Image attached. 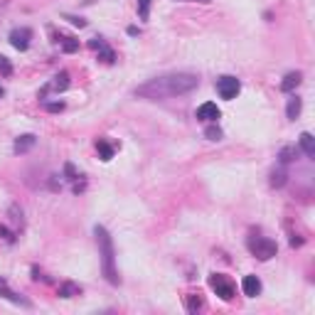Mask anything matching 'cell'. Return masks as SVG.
Here are the masks:
<instances>
[{"label": "cell", "instance_id": "cell-11", "mask_svg": "<svg viewBox=\"0 0 315 315\" xmlns=\"http://www.w3.org/2000/svg\"><path fill=\"white\" fill-rule=\"evenodd\" d=\"M300 81H303V74L300 72H288L284 77V81H281V91H293V89H298L300 86Z\"/></svg>", "mask_w": 315, "mask_h": 315}, {"label": "cell", "instance_id": "cell-22", "mask_svg": "<svg viewBox=\"0 0 315 315\" xmlns=\"http://www.w3.org/2000/svg\"><path fill=\"white\" fill-rule=\"evenodd\" d=\"M205 136H207V141H222V128L219 126H207Z\"/></svg>", "mask_w": 315, "mask_h": 315}, {"label": "cell", "instance_id": "cell-8", "mask_svg": "<svg viewBox=\"0 0 315 315\" xmlns=\"http://www.w3.org/2000/svg\"><path fill=\"white\" fill-rule=\"evenodd\" d=\"M89 47L96 49V52H99V57H101V59H104L106 64H113V62H116V54H113V49H111L109 45L101 40V37H94V40L89 42Z\"/></svg>", "mask_w": 315, "mask_h": 315}, {"label": "cell", "instance_id": "cell-7", "mask_svg": "<svg viewBox=\"0 0 315 315\" xmlns=\"http://www.w3.org/2000/svg\"><path fill=\"white\" fill-rule=\"evenodd\" d=\"M222 116V111L217 104H212V101H207V104H202L200 109H197V118L200 121H207V123H217Z\"/></svg>", "mask_w": 315, "mask_h": 315}, {"label": "cell", "instance_id": "cell-20", "mask_svg": "<svg viewBox=\"0 0 315 315\" xmlns=\"http://www.w3.org/2000/svg\"><path fill=\"white\" fill-rule=\"evenodd\" d=\"M59 42H62V52H67V54H72V52L79 49V40H74V37H62Z\"/></svg>", "mask_w": 315, "mask_h": 315}, {"label": "cell", "instance_id": "cell-13", "mask_svg": "<svg viewBox=\"0 0 315 315\" xmlns=\"http://www.w3.org/2000/svg\"><path fill=\"white\" fill-rule=\"evenodd\" d=\"M300 148H303V153L308 158H315V138H313V133H300Z\"/></svg>", "mask_w": 315, "mask_h": 315}, {"label": "cell", "instance_id": "cell-17", "mask_svg": "<svg viewBox=\"0 0 315 315\" xmlns=\"http://www.w3.org/2000/svg\"><path fill=\"white\" fill-rule=\"evenodd\" d=\"M96 148H99V158H101L104 163H109L111 158H113V145H109L106 141H99L96 143Z\"/></svg>", "mask_w": 315, "mask_h": 315}, {"label": "cell", "instance_id": "cell-18", "mask_svg": "<svg viewBox=\"0 0 315 315\" xmlns=\"http://www.w3.org/2000/svg\"><path fill=\"white\" fill-rule=\"evenodd\" d=\"M81 293V288H79L77 284H62L59 286V296L62 298H74V296H79Z\"/></svg>", "mask_w": 315, "mask_h": 315}, {"label": "cell", "instance_id": "cell-9", "mask_svg": "<svg viewBox=\"0 0 315 315\" xmlns=\"http://www.w3.org/2000/svg\"><path fill=\"white\" fill-rule=\"evenodd\" d=\"M241 288H244V296H249V298H256L259 293H261V278L259 276H244V281H241Z\"/></svg>", "mask_w": 315, "mask_h": 315}, {"label": "cell", "instance_id": "cell-19", "mask_svg": "<svg viewBox=\"0 0 315 315\" xmlns=\"http://www.w3.org/2000/svg\"><path fill=\"white\" fill-rule=\"evenodd\" d=\"M67 86H69V74H67V72L57 74V77H54V81H52V89H54V91H64Z\"/></svg>", "mask_w": 315, "mask_h": 315}, {"label": "cell", "instance_id": "cell-21", "mask_svg": "<svg viewBox=\"0 0 315 315\" xmlns=\"http://www.w3.org/2000/svg\"><path fill=\"white\" fill-rule=\"evenodd\" d=\"M286 185V170H273L271 173V187H284Z\"/></svg>", "mask_w": 315, "mask_h": 315}, {"label": "cell", "instance_id": "cell-6", "mask_svg": "<svg viewBox=\"0 0 315 315\" xmlns=\"http://www.w3.org/2000/svg\"><path fill=\"white\" fill-rule=\"evenodd\" d=\"M30 40H32V30L30 27H15V30L10 32V45L20 52H25V49L30 47Z\"/></svg>", "mask_w": 315, "mask_h": 315}, {"label": "cell", "instance_id": "cell-5", "mask_svg": "<svg viewBox=\"0 0 315 315\" xmlns=\"http://www.w3.org/2000/svg\"><path fill=\"white\" fill-rule=\"evenodd\" d=\"M217 91H219L222 99L232 101V99H236V94L241 91V81L236 77H219L217 79Z\"/></svg>", "mask_w": 315, "mask_h": 315}, {"label": "cell", "instance_id": "cell-2", "mask_svg": "<svg viewBox=\"0 0 315 315\" xmlns=\"http://www.w3.org/2000/svg\"><path fill=\"white\" fill-rule=\"evenodd\" d=\"M94 236L99 244V256H101V268L106 281L113 286H118V271H116V256H113V241L111 234L106 232V227H94Z\"/></svg>", "mask_w": 315, "mask_h": 315}, {"label": "cell", "instance_id": "cell-10", "mask_svg": "<svg viewBox=\"0 0 315 315\" xmlns=\"http://www.w3.org/2000/svg\"><path fill=\"white\" fill-rule=\"evenodd\" d=\"M35 143H37V138H35L32 133H25V136H20V138L15 141L13 150H15L17 155H22V153H27V150H32V148H35Z\"/></svg>", "mask_w": 315, "mask_h": 315}, {"label": "cell", "instance_id": "cell-14", "mask_svg": "<svg viewBox=\"0 0 315 315\" xmlns=\"http://www.w3.org/2000/svg\"><path fill=\"white\" fill-rule=\"evenodd\" d=\"M300 106H303V104H300V99H298V96L288 99V106H286V116H288L291 121H296V118L300 116Z\"/></svg>", "mask_w": 315, "mask_h": 315}, {"label": "cell", "instance_id": "cell-27", "mask_svg": "<svg viewBox=\"0 0 315 315\" xmlns=\"http://www.w3.org/2000/svg\"><path fill=\"white\" fill-rule=\"evenodd\" d=\"M0 96H5V89H3V86H0Z\"/></svg>", "mask_w": 315, "mask_h": 315}, {"label": "cell", "instance_id": "cell-4", "mask_svg": "<svg viewBox=\"0 0 315 315\" xmlns=\"http://www.w3.org/2000/svg\"><path fill=\"white\" fill-rule=\"evenodd\" d=\"M209 288H212L222 300L234 298V284H232L224 273H212V276H209Z\"/></svg>", "mask_w": 315, "mask_h": 315}, {"label": "cell", "instance_id": "cell-26", "mask_svg": "<svg viewBox=\"0 0 315 315\" xmlns=\"http://www.w3.org/2000/svg\"><path fill=\"white\" fill-rule=\"evenodd\" d=\"M0 234L5 236V239H8V241H15V236L10 234V232H8V229H5V227H0Z\"/></svg>", "mask_w": 315, "mask_h": 315}, {"label": "cell", "instance_id": "cell-3", "mask_svg": "<svg viewBox=\"0 0 315 315\" xmlns=\"http://www.w3.org/2000/svg\"><path fill=\"white\" fill-rule=\"evenodd\" d=\"M246 246H249V251H251L259 261H268V259H273V256L278 254V244H276L273 239H266V236H249Z\"/></svg>", "mask_w": 315, "mask_h": 315}, {"label": "cell", "instance_id": "cell-28", "mask_svg": "<svg viewBox=\"0 0 315 315\" xmlns=\"http://www.w3.org/2000/svg\"><path fill=\"white\" fill-rule=\"evenodd\" d=\"M197 3H209V0H197Z\"/></svg>", "mask_w": 315, "mask_h": 315}, {"label": "cell", "instance_id": "cell-25", "mask_svg": "<svg viewBox=\"0 0 315 315\" xmlns=\"http://www.w3.org/2000/svg\"><path fill=\"white\" fill-rule=\"evenodd\" d=\"M64 17H67V20H69L72 25H77V27H84V25H86V22H84L81 17H77V15H64Z\"/></svg>", "mask_w": 315, "mask_h": 315}, {"label": "cell", "instance_id": "cell-12", "mask_svg": "<svg viewBox=\"0 0 315 315\" xmlns=\"http://www.w3.org/2000/svg\"><path fill=\"white\" fill-rule=\"evenodd\" d=\"M0 296L8 298V300H13V303H20V305H27V300L22 298V296H17L15 291H10V286H8L5 278H0Z\"/></svg>", "mask_w": 315, "mask_h": 315}, {"label": "cell", "instance_id": "cell-1", "mask_svg": "<svg viewBox=\"0 0 315 315\" xmlns=\"http://www.w3.org/2000/svg\"><path fill=\"white\" fill-rule=\"evenodd\" d=\"M200 84L197 74H190V72H175V74H163L155 77L150 81L141 84L136 89V96L141 99H150V101H160V99H170V96H182L195 91Z\"/></svg>", "mask_w": 315, "mask_h": 315}, {"label": "cell", "instance_id": "cell-23", "mask_svg": "<svg viewBox=\"0 0 315 315\" xmlns=\"http://www.w3.org/2000/svg\"><path fill=\"white\" fill-rule=\"evenodd\" d=\"M148 15H150V0H138V17L148 20Z\"/></svg>", "mask_w": 315, "mask_h": 315}, {"label": "cell", "instance_id": "cell-24", "mask_svg": "<svg viewBox=\"0 0 315 315\" xmlns=\"http://www.w3.org/2000/svg\"><path fill=\"white\" fill-rule=\"evenodd\" d=\"M45 109H47L49 113H59V111H64V101H54V104H45Z\"/></svg>", "mask_w": 315, "mask_h": 315}, {"label": "cell", "instance_id": "cell-16", "mask_svg": "<svg viewBox=\"0 0 315 315\" xmlns=\"http://www.w3.org/2000/svg\"><path fill=\"white\" fill-rule=\"evenodd\" d=\"M185 305H187L190 313H197V310L205 305V300L200 298V296H195V293H190V296H185Z\"/></svg>", "mask_w": 315, "mask_h": 315}, {"label": "cell", "instance_id": "cell-15", "mask_svg": "<svg viewBox=\"0 0 315 315\" xmlns=\"http://www.w3.org/2000/svg\"><path fill=\"white\" fill-rule=\"evenodd\" d=\"M296 155H298L296 145H286L284 150L278 153V163H281V165H288V163H293V160H296Z\"/></svg>", "mask_w": 315, "mask_h": 315}]
</instances>
